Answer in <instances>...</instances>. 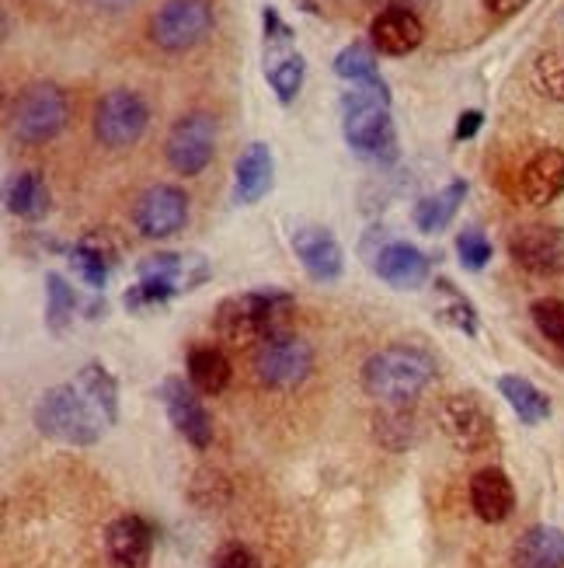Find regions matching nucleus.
I'll list each match as a JSON object with an SVG mask.
<instances>
[{"instance_id": "36", "label": "nucleus", "mask_w": 564, "mask_h": 568, "mask_svg": "<svg viewBox=\"0 0 564 568\" xmlns=\"http://www.w3.org/2000/svg\"><path fill=\"white\" fill-rule=\"evenodd\" d=\"M457 255H460V265L468 268V273H481V268L492 262V241H488L481 231H460L457 234Z\"/></svg>"}, {"instance_id": "28", "label": "nucleus", "mask_w": 564, "mask_h": 568, "mask_svg": "<svg viewBox=\"0 0 564 568\" xmlns=\"http://www.w3.org/2000/svg\"><path fill=\"white\" fill-rule=\"evenodd\" d=\"M335 73L349 84H380V70H377V49L373 42H349L341 53L335 57Z\"/></svg>"}, {"instance_id": "14", "label": "nucleus", "mask_w": 564, "mask_h": 568, "mask_svg": "<svg viewBox=\"0 0 564 568\" xmlns=\"http://www.w3.org/2000/svg\"><path fill=\"white\" fill-rule=\"evenodd\" d=\"M293 252H297L300 265L307 268V276L317 283H335L346 268V252H341L338 237L328 227H317V224H300L293 227Z\"/></svg>"}, {"instance_id": "33", "label": "nucleus", "mask_w": 564, "mask_h": 568, "mask_svg": "<svg viewBox=\"0 0 564 568\" xmlns=\"http://www.w3.org/2000/svg\"><path fill=\"white\" fill-rule=\"evenodd\" d=\"M530 78H533V88L544 98L564 105V53H541L533 60Z\"/></svg>"}, {"instance_id": "11", "label": "nucleus", "mask_w": 564, "mask_h": 568, "mask_svg": "<svg viewBox=\"0 0 564 568\" xmlns=\"http://www.w3.org/2000/svg\"><path fill=\"white\" fill-rule=\"evenodd\" d=\"M133 224L143 237H171L188 224V195L178 185H151L133 210Z\"/></svg>"}, {"instance_id": "4", "label": "nucleus", "mask_w": 564, "mask_h": 568, "mask_svg": "<svg viewBox=\"0 0 564 568\" xmlns=\"http://www.w3.org/2000/svg\"><path fill=\"white\" fill-rule=\"evenodd\" d=\"M293 296L283 290H248V293H234L224 296L213 314V328L216 335L230 342V345H248L262 342L273 328V317L279 307H289Z\"/></svg>"}, {"instance_id": "16", "label": "nucleus", "mask_w": 564, "mask_h": 568, "mask_svg": "<svg viewBox=\"0 0 564 568\" xmlns=\"http://www.w3.org/2000/svg\"><path fill=\"white\" fill-rule=\"evenodd\" d=\"M564 192V151L544 146L536 151L516 175V195L526 206H547Z\"/></svg>"}, {"instance_id": "12", "label": "nucleus", "mask_w": 564, "mask_h": 568, "mask_svg": "<svg viewBox=\"0 0 564 568\" xmlns=\"http://www.w3.org/2000/svg\"><path fill=\"white\" fill-rule=\"evenodd\" d=\"M157 398L171 418V426H175L195 450H206L213 443V423L203 408V402L195 398V387L185 384L182 377H167L161 387H157Z\"/></svg>"}, {"instance_id": "6", "label": "nucleus", "mask_w": 564, "mask_h": 568, "mask_svg": "<svg viewBox=\"0 0 564 568\" xmlns=\"http://www.w3.org/2000/svg\"><path fill=\"white\" fill-rule=\"evenodd\" d=\"M151 126V105L130 88L109 91L94 109V136L109 151H126Z\"/></svg>"}, {"instance_id": "1", "label": "nucleus", "mask_w": 564, "mask_h": 568, "mask_svg": "<svg viewBox=\"0 0 564 568\" xmlns=\"http://www.w3.org/2000/svg\"><path fill=\"white\" fill-rule=\"evenodd\" d=\"M341 136L352 151L366 161H394L398 158V133L390 119V91L387 84H352L341 98Z\"/></svg>"}, {"instance_id": "39", "label": "nucleus", "mask_w": 564, "mask_h": 568, "mask_svg": "<svg viewBox=\"0 0 564 568\" xmlns=\"http://www.w3.org/2000/svg\"><path fill=\"white\" fill-rule=\"evenodd\" d=\"M481 122H484V115H481L478 109L460 112V119H457V130H453V140H471V136H478Z\"/></svg>"}, {"instance_id": "21", "label": "nucleus", "mask_w": 564, "mask_h": 568, "mask_svg": "<svg viewBox=\"0 0 564 568\" xmlns=\"http://www.w3.org/2000/svg\"><path fill=\"white\" fill-rule=\"evenodd\" d=\"M140 280H164L171 283L178 293L185 290H195V286H203L209 280V262L203 255H175V252H157L151 258H143L140 262Z\"/></svg>"}, {"instance_id": "13", "label": "nucleus", "mask_w": 564, "mask_h": 568, "mask_svg": "<svg viewBox=\"0 0 564 568\" xmlns=\"http://www.w3.org/2000/svg\"><path fill=\"white\" fill-rule=\"evenodd\" d=\"M370 255L373 273L394 290H419L429 280V258L425 252H419L408 241H394V237H380V244Z\"/></svg>"}, {"instance_id": "20", "label": "nucleus", "mask_w": 564, "mask_h": 568, "mask_svg": "<svg viewBox=\"0 0 564 568\" xmlns=\"http://www.w3.org/2000/svg\"><path fill=\"white\" fill-rule=\"evenodd\" d=\"M276 161L265 143H248L244 154L234 164V203L237 206H255L262 195L273 189Z\"/></svg>"}, {"instance_id": "27", "label": "nucleus", "mask_w": 564, "mask_h": 568, "mask_svg": "<svg viewBox=\"0 0 564 568\" xmlns=\"http://www.w3.org/2000/svg\"><path fill=\"white\" fill-rule=\"evenodd\" d=\"M73 384L88 394V402L102 412L105 423L112 426L119 418V384H115V377L109 374V369L102 363H88V366H81V374L73 377Z\"/></svg>"}, {"instance_id": "41", "label": "nucleus", "mask_w": 564, "mask_h": 568, "mask_svg": "<svg viewBox=\"0 0 564 568\" xmlns=\"http://www.w3.org/2000/svg\"><path fill=\"white\" fill-rule=\"evenodd\" d=\"M526 4H530V0H484V8L492 11V14H499V18L516 14V11H523Z\"/></svg>"}, {"instance_id": "18", "label": "nucleus", "mask_w": 564, "mask_h": 568, "mask_svg": "<svg viewBox=\"0 0 564 568\" xmlns=\"http://www.w3.org/2000/svg\"><path fill=\"white\" fill-rule=\"evenodd\" d=\"M105 551L115 568H143L154 551V527L143 516H119L105 530Z\"/></svg>"}, {"instance_id": "9", "label": "nucleus", "mask_w": 564, "mask_h": 568, "mask_svg": "<svg viewBox=\"0 0 564 568\" xmlns=\"http://www.w3.org/2000/svg\"><path fill=\"white\" fill-rule=\"evenodd\" d=\"M216 154V119L206 112H185L175 126L167 130L164 140V158L171 171L192 179L203 175Z\"/></svg>"}, {"instance_id": "44", "label": "nucleus", "mask_w": 564, "mask_h": 568, "mask_svg": "<svg viewBox=\"0 0 564 568\" xmlns=\"http://www.w3.org/2000/svg\"><path fill=\"white\" fill-rule=\"evenodd\" d=\"M561 353H564V349H561Z\"/></svg>"}, {"instance_id": "22", "label": "nucleus", "mask_w": 564, "mask_h": 568, "mask_svg": "<svg viewBox=\"0 0 564 568\" xmlns=\"http://www.w3.org/2000/svg\"><path fill=\"white\" fill-rule=\"evenodd\" d=\"M516 568H564V530L557 527H530L512 551Z\"/></svg>"}, {"instance_id": "37", "label": "nucleus", "mask_w": 564, "mask_h": 568, "mask_svg": "<svg viewBox=\"0 0 564 568\" xmlns=\"http://www.w3.org/2000/svg\"><path fill=\"white\" fill-rule=\"evenodd\" d=\"M213 568H258V558L248 545L240 540H227L213 551Z\"/></svg>"}, {"instance_id": "40", "label": "nucleus", "mask_w": 564, "mask_h": 568, "mask_svg": "<svg viewBox=\"0 0 564 568\" xmlns=\"http://www.w3.org/2000/svg\"><path fill=\"white\" fill-rule=\"evenodd\" d=\"M262 21H265V39H289V36H293V32H289V24L279 18L276 8H265V11H262Z\"/></svg>"}, {"instance_id": "30", "label": "nucleus", "mask_w": 564, "mask_h": 568, "mask_svg": "<svg viewBox=\"0 0 564 568\" xmlns=\"http://www.w3.org/2000/svg\"><path fill=\"white\" fill-rule=\"evenodd\" d=\"M435 293H439V314H443V321H450V325L463 335H478V307L463 296L450 280H435Z\"/></svg>"}, {"instance_id": "5", "label": "nucleus", "mask_w": 564, "mask_h": 568, "mask_svg": "<svg viewBox=\"0 0 564 568\" xmlns=\"http://www.w3.org/2000/svg\"><path fill=\"white\" fill-rule=\"evenodd\" d=\"M70 119V105H66V94L57 84H29L8 112V130L18 143L24 146H39L57 140Z\"/></svg>"}, {"instance_id": "17", "label": "nucleus", "mask_w": 564, "mask_h": 568, "mask_svg": "<svg viewBox=\"0 0 564 568\" xmlns=\"http://www.w3.org/2000/svg\"><path fill=\"white\" fill-rule=\"evenodd\" d=\"M425 24L411 8H383L370 21V42L383 57H408L422 45Z\"/></svg>"}, {"instance_id": "19", "label": "nucleus", "mask_w": 564, "mask_h": 568, "mask_svg": "<svg viewBox=\"0 0 564 568\" xmlns=\"http://www.w3.org/2000/svg\"><path fill=\"white\" fill-rule=\"evenodd\" d=\"M471 509L484 524H505L516 509V488L502 467H484L471 478Z\"/></svg>"}, {"instance_id": "10", "label": "nucleus", "mask_w": 564, "mask_h": 568, "mask_svg": "<svg viewBox=\"0 0 564 568\" xmlns=\"http://www.w3.org/2000/svg\"><path fill=\"white\" fill-rule=\"evenodd\" d=\"M439 429L460 454H484L495 443V418L474 394H450L435 412Z\"/></svg>"}, {"instance_id": "25", "label": "nucleus", "mask_w": 564, "mask_h": 568, "mask_svg": "<svg viewBox=\"0 0 564 568\" xmlns=\"http://www.w3.org/2000/svg\"><path fill=\"white\" fill-rule=\"evenodd\" d=\"M463 195H468V182L463 179H453L447 189H439L435 195H425V200H419V206H414V227L425 234L447 231L463 203Z\"/></svg>"}, {"instance_id": "26", "label": "nucleus", "mask_w": 564, "mask_h": 568, "mask_svg": "<svg viewBox=\"0 0 564 568\" xmlns=\"http://www.w3.org/2000/svg\"><path fill=\"white\" fill-rule=\"evenodd\" d=\"M49 185L45 179L39 175V171H21V175H14L8 182V210L21 220H42L49 213Z\"/></svg>"}, {"instance_id": "23", "label": "nucleus", "mask_w": 564, "mask_h": 568, "mask_svg": "<svg viewBox=\"0 0 564 568\" xmlns=\"http://www.w3.org/2000/svg\"><path fill=\"white\" fill-rule=\"evenodd\" d=\"M499 394L505 398V405L516 412V418L523 426H541L551 418V398L533 381H526L520 374H502Z\"/></svg>"}, {"instance_id": "38", "label": "nucleus", "mask_w": 564, "mask_h": 568, "mask_svg": "<svg viewBox=\"0 0 564 568\" xmlns=\"http://www.w3.org/2000/svg\"><path fill=\"white\" fill-rule=\"evenodd\" d=\"M216 488H227V481L219 475H213V471H199L192 481V499L199 503L203 509H216L219 503H224V499H216Z\"/></svg>"}, {"instance_id": "34", "label": "nucleus", "mask_w": 564, "mask_h": 568, "mask_svg": "<svg viewBox=\"0 0 564 568\" xmlns=\"http://www.w3.org/2000/svg\"><path fill=\"white\" fill-rule=\"evenodd\" d=\"M530 314H533L536 332L547 342H554L557 349H564V301H557V296H541V301H533Z\"/></svg>"}, {"instance_id": "2", "label": "nucleus", "mask_w": 564, "mask_h": 568, "mask_svg": "<svg viewBox=\"0 0 564 568\" xmlns=\"http://www.w3.org/2000/svg\"><path fill=\"white\" fill-rule=\"evenodd\" d=\"M435 381V359L414 345H387L362 363V387L383 405H408Z\"/></svg>"}, {"instance_id": "32", "label": "nucleus", "mask_w": 564, "mask_h": 568, "mask_svg": "<svg viewBox=\"0 0 564 568\" xmlns=\"http://www.w3.org/2000/svg\"><path fill=\"white\" fill-rule=\"evenodd\" d=\"M70 265H73V273L81 276V283L91 290H102L109 280V258L102 248H94V241H81L78 248L70 252Z\"/></svg>"}, {"instance_id": "35", "label": "nucleus", "mask_w": 564, "mask_h": 568, "mask_svg": "<svg viewBox=\"0 0 564 568\" xmlns=\"http://www.w3.org/2000/svg\"><path fill=\"white\" fill-rule=\"evenodd\" d=\"M175 293H178V290L171 286V283H164V280H140L136 286L126 290V296H122V304H126L130 311H136V314H143V311H154V307L167 304Z\"/></svg>"}, {"instance_id": "3", "label": "nucleus", "mask_w": 564, "mask_h": 568, "mask_svg": "<svg viewBox=\"0 0 564 568\" xmlns=\"http://www.w3.org/2000/svg\"><path fill=\"white\" fill-rule=\"evenodd\" d=\"M35 426L42 436L63 443V447H91L105 433V415L98 412L78 384H57L35 402Z\"/></svg>"}, {"instance_id": "8", "label": "nucleus", "mask_w": 564, "mask_h": 568, "mask_svg": "<svg viewBox=\"0 0 564 568\" xmlns=\"http://www.w3.org/2000/svg\"><path fill=\"white\" fill-rule=\"evenodd\" d=\"M314 369V349L300 335H268L255 353V374L265 387L293 390L300 387Z\"/></svg>"}, {"instance_id": "7", "label": "nucleus", "mask_w": 564, "mask_h": 568, "mask_svg": "<svg viewBox=\"0 0 564 568\" xmlns=\"http://www.w3.org/2000/svg\"><path fill=\"white\" fill-rule=\"evenodd\" d=\"M216 24L209 0H167L151 18V39L164 53H185L199 45Z\"/></svg>"}, {"instance_id": "29", "label": "nucleus", "mask_w": 564, "mask_h": 568, "mask_svg": "<svg viewBox=\"0 0 564 568\" xmlns=\"http://www.w3.org/2000/svg\"><path fill=\"white\" fill-rule=\"evenodd\" d=\"M73 311H78L73 286L60 273H49L45 276V328L53 335H63L73 325Z\"/></svg>"}, {"instance_id": "42", "label": "nucleus", "mask_w": 564, "mask_h": 568, "mask_svg": "<svg viewBox=\"0 0 564 568\" xmlns=\"http://www.w3.org/2000/svg\"><path fill=\"white\" fill-rule=\"evenodd\" d=\"M91 4H98V8H105V11H122V8H130V4H136V0H91Z\"/></svg>"}, {"instance_id": "31", "label": "nucleus", "mask_w": 564, "mask_h": 568, "mask_svg": "<svg viewBox=\"0 0 564 568\" xmlns=\"http://www.w3.org/2000/svg\"><path fill=\"white\" fill-rule=\"evenodd\" d=\"M304 73H307L304 57H300V53H286V57H279L273 67L265 70V78H268V84H273V91H276L279 102L289 105L293 98L300 94V88H304Z\"/></svg>"}, {"instance_id": "24", "label": "nucleus", "mask_w": 564, "mask_h": 568, "mask_svg": "<svg viewBox=\"0 0 564 568\" xmlns=\"http://www.w3.org/2000/svg\"><path fill=\"white\" fill-rule=\"evenodd\" d=\"M230 359L213 349V345H195V349L188 353V384L199 390V394H209V398H216V394H224L230 387Z\"/></svg>"}, {"instance_id": "15", "label": "nucleus", "mask_w": 564, "mask_h": 568, "mask_svg": "<svg viewBox=\"0 0 564 568\" xmlns=\"http://www.w3.org/2000/svg\"><path fill=\"white\" fill-rule=\"evenodd\" d=\"M509 255L516 258V265H523L526 273L551 276L564 265V237L561 231L547 224H526L509 234Z\"/></svg>"}, {"instance_id": "43", "label": "nucleus", "mask_w": 564, "mask_h": 568, "mask_svg": "<svg viewBox=\"0 0 564 568\" xmlns=\"http://www.w3.org/2000/svg\"><path fill=\"white\" fill-rule=\"evenodd\" d=\"M390 8H414V4H422V0H387Z\"/></svg>"}]
</instances>
